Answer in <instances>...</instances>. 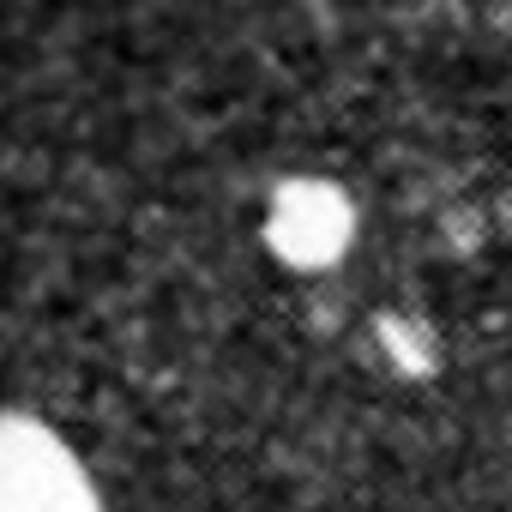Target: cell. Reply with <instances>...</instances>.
I'll use <instances>...</instances> for the list:
<instances>
[{"label":"cell","mask_w":512,"mask_h":512,"mask_svg":"<svg viewBox=\"0 0 512 512\" xmlns=\"http://www.w3.org/2000/svg\"><path fill=\"white\" fill-rule=\"evenodd\" d=\"M0 512H103V494L49 422L0 416Z\"/></svg>","instance_id":"1"},{"label":"cell","mask_w":512,"mask_h":512,"mask_svg":"<svg viewBox=\"0 0 512 512\" xmlns=\"http://www.w3.org/2000/svg\"><path fill=\"white\" fill-rule=\"evenodd\" d=\"M266 241L284 266L296 272H326L344 260V247L356 241V205L338 181L296 175L272 193L266 205Z\"/></svg>","instance_id":"2"}]
</instances>
